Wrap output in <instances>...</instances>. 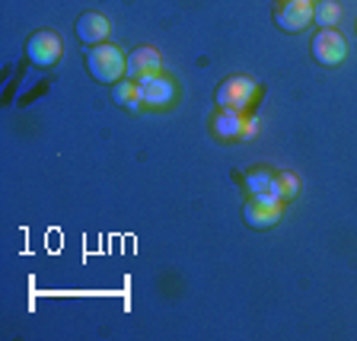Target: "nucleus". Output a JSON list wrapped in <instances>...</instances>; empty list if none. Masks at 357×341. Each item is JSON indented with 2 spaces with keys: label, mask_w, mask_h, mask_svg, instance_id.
I'll return each instance as SVG.
<instances>
[{
  "label": "nucleus",
  "mask_w": 357,
  "mask_h": 341,
  "mask_svg": "<svg viewBox=\"0 0 357 341\" xmlns=\"http://www.w3.org/2000/svg\"><path fill=\"white\" fill-rule=\"evenodd\" d=\"M86 70L96 83H112L115 86L128 70V58L121 54L119 45H109V42L93 45L86 52Z\"/></svg>",
  "instance_id": "obj_1"
},
{
  "label": "nucleus",
  "mask_w": 357,
  "mask_h": 341,
  "mask_svg": "<svg viewBox=\"0 0 357 341\" xmlns=\"http://www.w3.org/2000/svg\"><path fill=\"white\" fill-rule=\"evenodd\" d=\"M284 204L278 195H249V201L243 204V220L249 230H271L278 220L284 217Z\"/></svg>",
  "instance_id": "obj_2"
},
{
  "label": "nucleus",
  "mask_w": 357,
  "mask_h": 341,
  "mask_svg": "<svg viewBox=\"0 0 357 341\" xmlns=\"http://www.w3.org/2000/svg\"><path fill=\"white\" fill-rule=\"evenodd\" d=\"M217 105L227 112H245L255 99V80L252 77H227V80L217 86Z\"/></svg>",
  "instance_id": "obj_3"
},
{
  "label": "nucleus",
  "mask_w": 357,
  "mask_h": 341,
  "mask_svg": "<svg viewBox=\"0 0 357 341\" xmlns=\"http://www.w3.org/2000/svg\"><path fill=\"white\" fill-rule=\"evenodd\" d=\"M61 54H64V42H61V36L52 29L32 32L29 42H26V58L36 67H54L61 61Z\"/></svg>",
  "instance_id": "obj_4"
},
{
  "label": "nucleus",
  "mask_w": 357,
  "mask_h": 341,
  "mask_svg": "<svg viewBox=\"0 0 357 341\" xmlns=\"http://www.w3.org/2000/svg\"><path fill=\"white\" fill-rule=\"evenodd\" d=\"M310 52H312V58H316V64L338 67L348 58V42H344V36L338 29H322V32H316Z\"/></svg>",
  "instance_id": "obj_5"
},
{
  "label": "nucleus",
  "mask_w": 357,
  "mask_h": 341,
  "mask_svg": "<svg viewBox=\"0 0 357 341\" xmlns=\"http://www.w3.org/2000/svg\"><path fill=\"white\" fill-rule=\"evenodd\" d=\"M312 22L310 0H281L275 7V26L281 32H303Z\"/></svg>",
  "instance_id": "obj_6"
},
{
  "label": "nucleus",
  "mask_w": 357,
  "mask_h": 341,
  "mask_svg": "<svg viewBox=\"0 0 357 341\" xmlns=\"http://www.w3.org/2000/svg\"><path fill=\"white\" fill-rule=\"evenodd\" d=\"M160 67H163V58H160V52L156 48H150V45H141V48H134L131 54H128V70L125 77L128 80H150V77L160 74Z\"/></svg>",
  "instance_id": "obj_7"
},
{
  "label": "nucleus",
  "mask_w": 357,
  "mask_h": 341,
  "mask_svg": "<svg viewBox=\"0 0 357 341\" xmlns=\"http://www.w3.org/2000/svg\"><path fill=\"white\" fill-rule=\"evenodd\" d=\"M74 32H77V38H80L83 45H102L105 38H109V32H112V22L105 20L102 13H83L80 20H77V26H74Z\"/></svg>",
  "instance_id": "obj_8"
},
{
  "label": "nucleus",
  "mask_w": 357,
  "mask_h": 341,
  "mask_svg": "<svg viewBox=\"0 0 357 341\" xmlns=\"http://www.w3.org/2000/svg\"><path fill=\"white\" fill-rule=\"evenodd\" d=\"M172 96H176V86H172L169 77H150V80L141 83V99L144 105H153V109H166V105L172 103Z\"/></svg>",
  "instance_id": "obj_9"
},
{
  "label": "nucleus",
  "mask_w": 357,
  "mask_h": 341,
  "mask_svg": "<svg viewBox=\"0 0 357 341\" xmlns=\"http://www.w3.org/2000/svg\"><path fill=\"white\" fill-rule=\"evenodd\" d=\"M112 99L121 105V109H131V112H137L144 105V99H141V83L137 80H119L115 83V89H112Z\"/></svg>",
  "instance_id": "obj_10"
},
{
  "label": "nucleus",
  "mask_w": 357,
  "mask_h": 341,
  "mask_svg": "<svg viewBox=\"0 0 357 341\" xmlns=\"http://www.w3.org/2000/svg\"><path fill=\"white\" fill-rule=\"evenodd\" d=\"M243 125H245L243 112H227V109H220V115L214 119V131H217V137H223V141H230V137H239V134H243Z\"/></svg>",
  "instance_id": "obj_11"
},
{
  "label": "nucleus",
  "mask_w": 357,
  "mask_h": 341,
  "mask_svg": "<svg viewBox=\"0 0 357 341\" xmlns=\"http://www.w3.org/2000/svg\"><path fill=\"white\" fill-rule=\"evenodd\" d=\"M271 195H278L281 201H294L300 195V179L297 172H275V182H271Z\"/></svg>",
  "instance_id": "obj_12"
},
{
  "label": "nucleus",
  "mask_w": 357,
  "mask_h": 341,
  "mask_svg": "<svg viewBox=\"0 0 357 341\" xmlns=\"http://www.w3.org/2000/svg\"><path fill=\"white\" fill-rule=\"evenodd\" d=\"M338 20H342V7H338L335 0H322V3H316V7H312V22H319L322 29L338 26Z\"/></svg>",
  "instance_id": "obj_13"
},
{
  "label": "nucleus",
  "mask_w": 357,
  "mask_h": 341,
  "mask_svg": "<svg viewBox=\"0 0 357 341\" xmlns=\"http://www.w3.org/2000/svg\"><path fill=\"white\" fill-rule=\"evenodd\" d=\"M271 182H275V172L268 169L245 172V192L249 195H271Z\"/></svg>",
  "instance_id": "obj_14"
},
{
  "label": "nucleus",
  "mask_w": 357,
  "mask_h": 341,
  "mask_svg": "<svg viewBox=\"0 0 357 341\" xmlns=\"http://www.w3.org/2000/svg\"><path fill=\"white\" fill-rule=\"evenodd\" d=\"M255 128H259V119H245V125H243V134H239V141H249L255 134Z\"/></svg>",
  "instance_id": "obj_15"
},
{
  "label": "nucleus",
  "mask_w": 357,
  "mask_h": 341,
  "mask_svg": "<svg viewBox=\"0 0 357 341\" xmlns=\"http://www.w3.org/2000/svg\"><path fill=\"white\" fill-rule=\"evenodd\" d=\"M354 29H357V26H354Z\"/></svg>",
  "instance_id": "obj_16"
}]
</instances>
